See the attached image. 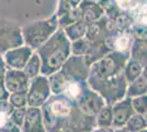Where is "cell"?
Here are the masks:
<instances>
[{"mask_svg": "<svg viewBox=\"0 0 147 132\" xmlns=\"http://www.w3.org/2000/svg\"><path fill=\"white\" fill-rule=\"evenodd\" d=\"M112 112H113V123H112L113 128L119 129L125 127L129 120L132 118V116L135 114V110L132 106V99L129 97H125L115 102L112 108Z\"/></svg>", "mask_w": 147, "mask_h": 132, "instance_id": "1", "label": "cell"}, {"mask_svg": "<svg viewBox=\"0 0 147 132\" xmlns=\"http://www.w3.org/2000/svg\"><path fill=\"white\" fill-rule=\"evenodd\" d=\"M129 57L145 67L147 65V41L134 40L129 51Z\"/></svg>", "mask_w": 147, "mask_h": 132, "instance_id": "2", "label": "cell"}, {"mask_svg": "<svg viewBox=\"0 0 147 132\" xmlns=\"http://www.w3.org/2000/svg\"><path fill=\"white\" fill-rule=\"evenodd\" d=\"M147 94V81L142 74L138 78H136L134 82L129 84L127 90H126V97L134 98L137 96Z\"/></svg>", "mask_w": 147, "mask_h": 132, "instance_id": "3", "label": "cell"}, {"mask_svg": "<svg viewBox=\"0 0 147 132\" xmlns=\"http://www.w3.org/2000/svg\"><path fill=\"white\" fill-rule=\"evenodd\" d=\"M143 70H144V66L142 64L129 58L125 68L123 70V74L126 78L127 84H131V83L134 82L136 78H138L143 74Z\"/></svg>", "mask_w": 147, "mask_h": 132, "instance_id": "4", "label": "cell"}, {"mask_svg": "<svg viewBox=\"0 0 147 132\" xmlns=\"http://www.w3.org/2000/svg\"><path fill=\"white\" fill-rule=\"evenodd\" d=\"M134 39L129 33H124V32H120L119 37L115 38L113 41V47L117 52H121V53H129L132 47Z\"/></svg>", "mask_w": 147, "mask_h": 132, "instance_id": "5", "label": "cell"}, {"mask_svg": "<svg viewBox=\"0 0 147 132\" xmlns=\"http://www.w3.org/2000/svg\"><path fill=\"white\" fill-rule=\"evenodd\" d=\"M129 14L133 18L134 23H137V24H141L147 28V1L141 2Z\"/></svg>", "mask_w": 147, "mask_h": 132, "instance_id": "6", "label": "cell"}, {"mask_svg": "<svg viewBox=\"0 0 147 132\" xmlns=\"http://www.w3.org/2000/svg\"><path fill=\"white\" fill-rule=\"evenodd\" d=\"M126 128L129 129L131 132H138L143 130V129H146L147 123L145 117L143 114L140 113H135L132 116V118L129 120V122L126 123Z\"/></svg>", "mask_w": 147, "mask_h": 132, "instance_id": "7", "label": "cell"}, {"mask_svg": "<svg viewBox=\"0 0 147 132\" xmlns=\"http://www.w3.org/2000/svg\"><path fill=\"white\" fill-rule=\"evenodd\" d=\"M132 99V106L134 108L135 113H140V114H145L147 112V94L137 96Z\"/></svg>", "mask_w": 147, "mask_h": 132, "instance_id": "8", "label": "cell"}, {"mask_svg": "<svg viewBox=\"0 0 147 132\" xmlns=\"http://www.w3.org/2000/svg\"><path fill=\"white\" fill-rule=\"evenodd\" d=\"M52 111L56 116H66L70 111V108L68 106V104L64 102V101H55L52 105Z\"/></svg>", "mask_w": 147, "mask_h": 132, "instance_id": "9", "label": "cell"}, {"mask_svg": "<svg viewBox=\"0 0 147 132\" xmlns=\"http://www.w3.org/2000/svg\"><path fill=\"white\" fill-rule=\"evenodd\" d=\"M100 122L104 127H110L113 123V112L110 107L104 108L100 116Z\"/></svg>", "mask_w": 147, "mask_h": 132, "instance_id": "10", "label": "cell"}, {"mask_svg": "<svg viewBox=\"0 0 147 132\" xmlns=\"http://www.w3.org/2000/svg\"><path fill=\"white\" fill-rule=\"evenodd\" d=\"M80 91H81V89H80L78 84L71 83V84H69V85H68L67 94L69 95L71 98H76V97H78L79 94H80Z\"/></svg>", "mask_w": 147, "mask_h": 132, "instance_id": "11", "label": "cell"}, {"mask_svg": "<svg viewBox=\"0 0 147 132\" xmlns=\"http://www.w3.org/2000/svg\"><path fill=\"white\" fill-rule=\"evenodd\" d=\"M5 123H6V114L0 112V128L5 126Z\"/></svg>", "mask_w": 147, "mask_h": 132, "instance_id": "12", "label": "cell"}, {"mask_svg": "<svg viewBox=\"0 0 147 132\" xmlns=\"http://www.w3.org/2000/svg\"><path fill=\"white\" fill-rule=\"evenodd\" d=\"M113 132H131V131H129V130L127 129V128H126V127H123V128H119V129H115V130H114Z\"/></svg>", "mask_w": 147, "mask_h": 132, "instance_id": "13", "label": "cell"}, {"mask_svg": "<svg viewBox=\"0 0 147 132\" xmlns=\"http://www.w3.org/2000/svg\"><path fill=\"white\" fill-rule=\"evenodd\" d=\"M143 75H144V77L146 78V81H147V65L144 67V70H143Z\"/></svg>", "mask_w": 147, "mask_h": 132, "instance_id": "14", "label": "cell"}, {"mask_svg": "<svg viewBox=\"0 0 147 132\" xmlns=\"http://www.w3.org/2000/svg\"><path fill=\"white\" fill-rule=\"evenodd\" d=\"M138 132H147V128L146 129H143V130H141V131H138Z\"/></svg>", "mask_w": 147, "mask_h": 132, "instance_id": "15", "label": "cell"}, {"mask_svg": "<svg viewBox=\"0 0 147 132\" xmlns=\"http://www.w3.org/2000/svg\"><path fill=\"white\" fill-rule=\"evenodd\" d=\"M144 117H145V120H146V123H147V112L144 114Z\"/></svg>", "mask_w": 147, "mask_h": 132, "instance_id": "16", "label": "cell"}]
</instances>
